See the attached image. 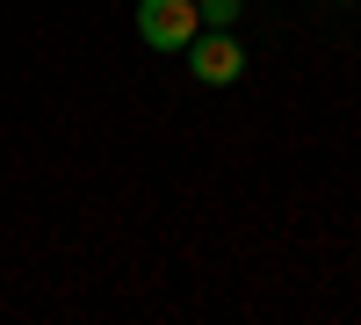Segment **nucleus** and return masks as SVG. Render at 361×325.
Here are the masks:
<instances>
[{
  "mask_svg": "<svg viewBox=\"0 0 361 325\" xmlns=\"http://www.w3.org/2000/svg\"><path fill=\"white\" fill-rule=\"evenodd\" d=\"M195 15H202V29H231L238 22V0H195Z\"/></svg>",
  "mask_w": 361,
  "mask_h": 325,
  "instance_id": "obj_3",
  "label": "nucleus"
},
{
  "mask_svg": "<svg viewBox=\"0 0 361 325\" xmlns=\"http://www.w3.org/2000/svg\"><path fill=\"white\" fill-rule=\"evenodd\" d=\"M137 37L152 44V51H188L202 37L195 0H137Z\"/></svg>",
  "mask_w": 361,
  "mask_h": 325,
  "instance_id": "obj_1",
  "label": "nucleus"
},
{
  "mask_svg": "<svg viewBox=\"0 0 361 325\" xmlns=\"http://www.w3.org/2000/svg\"><path fill=\"white\" fill-rule=\"evenodd\" d=\"M188 73L202 87H231L238 73H246V44H238L231 29H202V37L188 44Z\"/></svg>",
  "mask_w": 361,
  "mask_h": 325,
  "instance_id": "obj_2",
  "label": "nucleus"
}]
</instances>
